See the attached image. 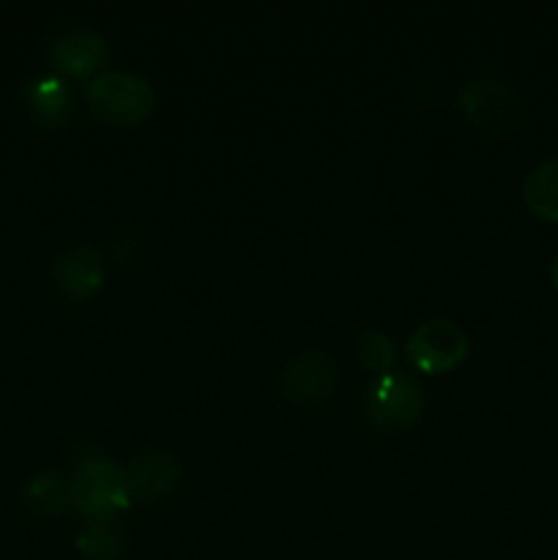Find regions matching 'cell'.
<instances>
[{"mask_svg": "<svg viewBox=\"0 0 558 560\" xmlns=\"http://www.w3.org/2000/svg\"><path fill=\"white\" fill-rule=\"evenodd\" d=\"M71 506L91 520H113L115 514L131 506L126 470L113 459L85 457L69 481Z\"/></svg>", "mask_w": 558, "mask_h": 560, "instance_id": "3957f363", "label": "cell"}, {"mask_svg": "<svg viewBox=\"0 0 558 560\" xmlns=\"http://www.w3.org/2000/svg\"><path fill=\"white\" fill-rule=\"evenodd\" d=\"M356 355L364 370L375 372L377 377L388 375L394 364V342L383 331H364L356 342Z\"/></svg>", "mask_w": 558, "mask_h": 560, "instance_id": "5bb4252c", "label": "cell"}, {"mask_svg": "<svg viewBox=\"0 0 558 560\" xmlns=\"http://www.w3.org/2000/svg\"><path fill=\"white\" fill-rule=\"evenodd\" d=\"M77 550L88 560H118L124 552V534L113 520H91L77 536Z\"/></svg>", "mask_w": 558, "mask_h": 560, "instance_id": "4fadbf2b", "label": "cell"}, {"mask_svg": "<svg viewBox=\"0 0 558 560\" xmlns=\"http://www.w3.org/2000/svg\"><path fill=\"white\" fill-rule=\"evenodd\" d=\"M460 113L485 135H512L523 124V98L512 82L501 77H476L460 85Z\"/></svg>", "mask_w": 558, "mask_h": 560, "instance_id": "7a4b0ae2", "label": "cell"}, {"mask_svg": "<svg viewBox=\"0 0 558 560\" xmlns=\"http://www.w3.org/2000/svg\"><path fill=\"white\" fill-rule=\"evenodd\" d=\"M109 58V42L96 27H60L49 38V60L69 77H91Z\"/></svg>", "mask_w": 558, "mask_h": 560, "instance_id": "52a82bcc", "label": "cell"}, {"mask_svg": "<svg viewBox=\"0 0 558 560\" xmlns=\"http://www.w3.org/2000/svg\"><path fill=\"white\" fill-rule=\"evenodd\" d=\"M85 102L93 118L109 129H129L151 118L156 107V91L146 77L135 71L109 69L88 82Z\"/></svg>", "mask_w": 558, "mask_h": 560, "instance_id": "6da1fadb", "label": "cell"}, {"mask_svg": "<svg viewBox=\"0 0 558 560\" xmlns=\"http://www.w3.org/2000/svg\"><path fill=\"white\" fill-rule=\"evenodd\" d=\"M523 200L536 217L558 222V156L545 159L525 175Z\"/></svg>", "mask_w": 558, "mask_h": 560, "instance_id": "7c38bea8", "label": "cell"}, {"mask_svg": "<svg viewBox=\"0 0 558 560\" xmlns=\"http://www.w3.org/2000/svg\"><path fill=\"white\" fill-rule=\"evenodd\" d=\"M181 479L178 459L170 452H140L126 465V487H129L131 501L156 503L159 498L170 495Z\"/></svg>", "mask_w": 558, "mask_h": 560, "instance_id": "9c48e42d", "label": "cell"}, {"mask_svg": "<svg viewBox=\"0 0 558 560\" xmlns=\"http://www.w3.org/2000/svg\"><path fill=\"white\" fill-rule=\"evenodd\" d=\"M22 498H25L27 509L38 514V517H58L71 503L69 481L60 474H55V470H42V474H33L25 481Z\"/></svg>", "mask_w": 558, "mask_h": 560, "instance_id": "8fae6325", "label": "cell"}, {"mask_svg": "<svg viewBox=\"0 0 558 560\" xmlns=\"http://www.w3.org/2000/svg\"><path fill=\"white\" fill-rule=\"evenodd\" d=\"M49 277L66 301H88L102 288L104 260L93 246H71L55 257Z\"/></svg>", "mask_w": 558, "mask_h": 560, "instance_id": "ba28073f", "label": "cell"}, {"mask_svg": "<svg viewBox=\"0 0 558 560\" xmlns=\"http://www.w3.org/2000/svg\"><path fill=\"white\" fill-rule=\"evenodd\" d=\"M337 361L326 350H301L279 372V392L295 408H317L337 392Z\"/></svg>", "mask_w": 558, "mask_h": 560, "instance_id": "5b68a950", "label": "cell"}, {"mask_svg": "<svg viewBox=\"0 0 558 560\" xmlns=\"http://www.w3.org/2000/svg\"><path fill=\"white\" fill-rule=\"evenodd\" d=\"M367 421L381 432H405L421 419L425 410V392L410 375L388 372L370 386L364 397Z\"/></svg>", "mask_w": 558, "mask_h": 560, "instance_id": "277c9868", "label": "cell"}, {"mask_svg": "<svg viewBox=\"0 0 558 560\" xmlns=\"http://www.w3.org/2000/svg\"><path fill=\"white\" fill-rule=\"evenodd\" d=\"M410 366L425 375H443L463 364L468 355V334L446 317H435L416 328L405 342Z\"/></svg>", "mask_w": 558, "mask_h": 560, "instance_id": "8992f818", "label": "cell"}, {"mask_svg": "<svg viewBox=\"0 0 558 560\" xmlns=\"http://www.w3.org/2000/svg\"><path fill=\"white\" fill-rule=\"evenodd\" d=\"M550 279H553V288L558 290V257L553 260V268H550Z\"/></svg>", "mask_w": 558, "mask_h": 560, "instance_id": "9a60e30c", "label": "cell"}, {"mask_svg": "<svg viewBox=\"0 0 558 560\" xmlns=\"http://www.w3.org/2000/svg\"><path fill=\"white\" fill-rule=\"evenodd\" d=\"M22 104H25L27 115L33 124L42 129L58 131L71 120V109H74V93H71L69 82L60 77H36L27 80L20 88Z\"/></svg>", "mask_w": 558, "mask_h": 560, "instance_id": "30bf717a", "label": "cell"}]
</instances>
